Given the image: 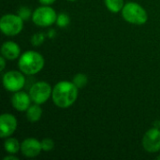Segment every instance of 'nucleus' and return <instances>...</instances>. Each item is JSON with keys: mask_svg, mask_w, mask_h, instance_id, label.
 Masks as SVG:
<instances>
[{"mask_svg": "<svg viewBox=\"0 0 160 160\" xmlns=\"http://www.w3.org/2000/svg\"><path fill=\"white\" fill-rule=\"evenodd\" d=\"M25 84L23 73L20 70H9L3 75V85L9 92H18L22 89Z\"/></svg>", "mask_w": 160, "mask_h": 160, "instance_id": "nucleus-7", "label": "nucleus"}, {"mask_svg": "<svg viewBox=\"0 0 160 160\" xmlns=\"http://www.w3.org/2000/svg\"><path fill=\"white\" fill-rule=\"evenodd\" d=\"M0 64H1V71H3L6 67V58L3 55H1L0 57Z\"/></svg>", "mask_w": 160, "mask_h": 160, "instance_id": "nucleus-22", "label": "nucleus"}, {"mask_svg": "<svg viewBox=\"0 0 160 160\" xmlns=\"http://www.w3.org/2000/svg\"><path fill=\"white\" fill-rule=\"evenodd\" d=\"M41 146H42V151L50 152L54 147V142L50 138H45L41 141Z\"/></svg>", "mask_w": 160, "mask_h": 160, "instance_id": "nucleus-20", "label": "nucleus"}, {"mask_svg": "<svg viewBox=\"0 0 160 160\" xmlns=\"http://www.w3.org/2000/svg\"><path fill=\"white\" fill-rule=\"evenodd\" d=\"M157 159H160V156H159V157H158V158H157Z\"/></svg>", "mask_w": 160, "mask_h": 160, "instance_id": "nucleus-26", "label": "nucleus"}, {"mask_svg": "<svg viewBox=\"0 0 160 160\" xmlns=\"http://www.w3.org/2000/svg\"><path fill=\"white\" fill-rule=\"evenodd\" d=\"M121 12L124 20L132 24L142 25L148 21L146 10L136 2H128L125 4Z\"/></svg>", "mask_w": 160, "mask_h": 160, "instance_id": "nucleus-3", "label": "nucleus"}, {"mask_svg": "<svg viewBox=\"0 0 160 160\" xmlns=\"http://www.w3.org/2000/svg\"><path fill=\"white\" fill-rule=\"evenodd\" d=\"M158 128H159V129H160V121L158 122Z\"/></svg>", "mask_w": 160, "mask_h": 160, "instance_id": "nucleus-25", "label": "nucleus"}, {"mask_svg": "<svg viewBox=\"0 0 160 160\" xmlns=\"http://www.w3.org/2000/svg\"><path fill=\"white\" fill-rule=\"evenodd\" d=\"M42 109L39 104L31 105L26 111V118L30 123H36L40 120L42 116Z\"/></svg>", "mask_w": 160, "mask_h": 160, "instance_id": "nucleus-13", "label": "nucleus"}, {"mask_svg": "<svg viewBox=\"0 0 160 160\" xmlns=\"http://www.w3.org/2000/svg\"><path fill=\"white\" fill-rule=\"evenodd\" d=\"M38 1L41 5H44V6H50L55 2V0H38Z\"/></svg>", "mask_w": 160, "mask_h": 160, "instance_id": "nucleus-21", "label": "nucleus"}, {"mask_svg": "<svg viewBox=\"0 0 160 160\" xmlns=\"http://www.w3.org/2000/svg\"><path fill=\"white\" fill-rule=\"evenodd\" d=\"M31 101L30 95L22 91L15 92L11 98L12 107L18 112H26L31 106Z\"/></svg>", "mask_w": 160, "mask_h": 160, "instance_id": "nucleus-11", "label": "nucleus"}, {"mask_svg": "<svg viewBox=\"0 0 160 160\" xmlns=\"http://www.w3.org/2000/svg\"><path fill=\"white\" fill-rule=\"evenodd\" d=\"M32 12L31 9L28 7H21L18 10V15L23 20V21H27L30 17H32Z\"/></svg>", "mask_w": 160, "mask_h": 160, "instance_id": "nucleus-19", "label": "nucleus"}, {"mask_svg": "<svg viewBox=\"0 0 160 160\" xmlns=\"http://www.w3.org/2000/svg\"><path fill=\"white\" fill-rule=\"evenodd\" d=\"M1 54L8 60H14L21 55V48L13 41H6L1 47Z\"/></svg>", "mask_w": 160, "mask_h": 160, "instance_id": "nucleus-12", "label": "nucleus"}, {"mask_svg": "<svg viewBox=\"0 0 160 160\" xmlns=\"http://www.w3.org/2000/svg\"><path fill=\"white\" fill-rule=\"evenodd\" d=\"M29 95L34 103L41 105L47 102L48 99L52 97V88L50 83L46 82H38L31 86Z\"/></svg>", "mask_w": 160, "mask_h": 160, "instance_id": "nucleus-6", "label": "nucleus"}, {"mask_svg": "<svg viewBox=\"0 0 160 160\" xmlns=\"http://www.w3.org/2000/svg\"><path fill=\"white\" fill-rule=\"evenodd\" d=\"M142 146L148 153L160 151V129L154 128L146 131L142 138Z\"/></svg>", "mask_w": 160, "mask_h": 160, "instance_id": "nucleus-8", "label": "nucleus"}, {"mask_svg": "<svg viewBox=\"0 0 160 160\" xmlns=\"http://www.w3.org/2000/svg\"><path fill=\"white\" fill-rule=\"evenodd\" d=\"M72 82H73V83L79 89H81V88H83V87H85L87 85V83H88V78L83 73H78V74H76L73 77Z\"/></svg>", "mask_w": 160, "mask_h": 160, "instance_id": "nucleus-16", "label": "nucleus"}, {"mask_svg": "<svg viewBox=\"0 0 160 160\" xmlns=\"http://www.w3.org/2000/svg\"><path fill=\"white\" fill-rule=\"evenodd\" d=\"M107 8L112 13H118L122 11L125 4L124 0H104Z\"/></svg>", "mask_w": 160, "mask_h": 160, "instance_id": "nucleus-15", "label": "nucleus"}, {"mask_svg": "<svg viewBox=\"0 0 160 160\" xmlns=\"http://www.w3.org/2000/svg\"><path fill=\"white\" fill-rule=\"evenodd\" d=\"M56 24L61 27V28H65L67 27L69 22H70V18L68 14L66 13H60L57 15V18H56Z\"/></svg>", "mask_w": 160, "mask_h": 160, "instance_id": "nucleus-17", "label": "nucleus"}, {"mask_svg": "<svg viewBox=\"0 0 160 160\" xmlns=\"http://www.w3.org/2000/svg\"><path fill=\"white\" fill-rule=\"evenodd\" d=\"M41 151V142L35 138H26L21 143V152L26 158H36Z\"/></svg>", "mask_w": 160, "mask_h": 160, "instance_id": "nucleus-10", "label": "nucleus"}, {"mask_svg": "<svg viewBox=\"0 0 160 160\" xmlns=\"http://www.w3.org/2000/svg\"><path fill=\"white\" fill-rule=\"evenodd\" d=\"M22 28L23 20L18 14H5L0 20V29L6 36H17L22 32Z\"/></svg>", "mask_w": 160, "mask_h": 160, "instance_id": "nucleus-4", "label": "nucleus"}, {"mask_svg": "<svg viewBox=\"0 0 160 160\" xmlns=\"http://www.w3.org/2000/svg\"><path fill=\"white\" fill-rule=\"evenodd\" d=\"M79 88L73 83V82L61 81L57 82L52 88V101L61 108L67 109L72 106L78 98Z\"/></svg>", "mask_w": 160, "mask_h": 160, "instance_id": "nucleus-1", "label": "nucleus"}, {"mask_svg": "<svg viewBox=\"0 0 160 160\" xmlns=\"http://www.w3.org/2000/svg\"><path fill=\"white\" fill-rule=\"evenodd\" d=\"M4 160H19V158L17 157H15V155H12V154H8V156L5 157Z\"/></svg>", "mask_w": 160, "mask_h": 160, "instance_id": "nucleus-23", "label": "nucleus"}, {"mask_svg": "<svg viewBox=\"0 0 160 160\" xmlns=\"http://www.w3.org/2000/svg\"><path fill=\"white\" fill-rule=\"evenodd\" d=\"M45 65L43 56L36 51H27L20 55L19 69L25 75H35L42 70Z\"/></svg>", "mask_w": 160, "mask_h": 160, "instance_id": "nucleus-2", "label": "nucleus"}, {"mask_svg": "<svg viewBox=\"0 0 160 160\" xmlns=\"http://www.w3.org/2000/svg\"><path fill=\"white\" fill-rule=\"evenodd\" d=\"M17 119L11 113H3L0 116V137L5 139L10 137L17 128Z\"/></svg>", "mask_w": 160, "mask_h": 160, "instance_id": "nucleus-9", "label": "nucleus"}, {"mask_svg": "<svg viewBox=\"0 0 160 160\" xmlns=\"http://www.w3.org/2000/svg\"><path fill=\"white\" fill-rule=\"evenodd\" d=\"M57 14L50 6H44L36 8L32 14L33 22L40 27H48L56 22Z\"/></svg>", "mask_w": 160, "mask_h": 160, "instance_id": "nucleus-5", "label": "nucleus"}, {"mask_svg": "<svg viewBox=\"0 0 160 160\" xmlns=\"http://www.w3.org/2000/svg\"><path fill=\"white\" fill-rule=\"evenodd\" d=\"M54 36H55V30H54V29H51V30L49 31V34H48V37L52 38H53Z\"/></svg>", "mask_w": 160, "mask_h": 160, "instance_id": "nucleus-24", "label": "nucleus"}, {"mask_svg": "<svg viewBox=\"0 0 160 160\" xmlns=\"http://www.w3.org/2000/svg\"><path fill=\"white\" fill-rule=\"evenodd\" d=\"M68 1H76V0H68Z\"/></svg>", "mask_w": 160, "mask_h": 160, "instance_id": "nucleus-27", "label": "nucleus"}, {"mask_svg": "<svg viewBox=\"0 0 160 160\" xmlns=\"http://www.w3.org/2000/svg\"><path fill=\"white\" fill-rule=\"evenodd\" d=\"M4 148L7 153L15 155L21 151V143L15 138H8L4 142Z\"/></svg>", "mask_w": 160, "mask_h": 160, "instance_id": "nucleus-14", "label": "nucleus"}, {"mask_svg": "<svg viewBox=\"0 0 160 160\" xmlns=\"http://www.w3.org/2000/svg\"><path fill=\"white\" fill-rule=\"evenodd\" d=\"M44 40H45V34L41 33V32L34 34L31 38V43L35 47L40 46L44 42Z\"/></svg>", "mask_w": 160, "mask_h": 160, "instance_id": "nucleus-18", "label": "nucleus"}]
</instances>
